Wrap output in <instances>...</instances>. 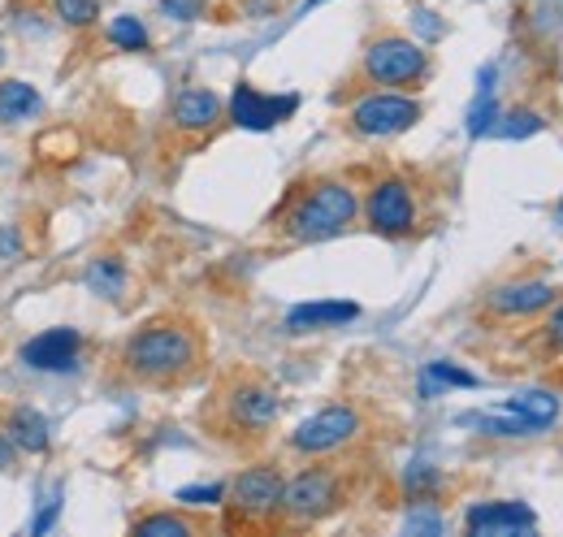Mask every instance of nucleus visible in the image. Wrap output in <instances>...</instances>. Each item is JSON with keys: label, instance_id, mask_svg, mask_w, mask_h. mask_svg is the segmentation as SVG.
I'll use <instances>...</instances> for the list:
<instances>
[{"label": "nucleus", "instance_id": "obj_34", "mask_svg": "<svg viewBox=\"0 0 563 537\" xmlns=\"http://www.w3.org/2000/svg\"><path fill=\"white\" fill-rule=\"evenodd\" d=\"M13 460H18V447H13V442H9V434L0 429V472L13 469Z\"/></svg>", "mask_w": 563, "mask_h": 537}, {"label": "nucleus", "instance_id": "obj_22", "mask_svg": "<svg viewBox=\"0 0 563 537\" xmlns=\"http://www.w3.org/2000/svg\"><path fill=\"white\" fill-rule=\"evenodd\" d=\"M131 529H135L140 537H191L196 534V525H191L187 516H174V512H152V516H140Z\"/></svg>", "mask_w": 563, "mask_h": 537}, {"label": "nucleus", "instance_id": "obj_27", "mask_svg": "<svg viewBox=\"0 0 563 537\" xmlns=\"http://www.w3.org/2000/svg\"><path fill=\"white\" fill-rule=\"evenodd\" d=\"M494 122H498V105L490 100V91H482V100H477L473 113H468V134L477 139V134L494 131Z\"/></svg>", "mask_w": 563, "mask_h": 537}, {"label": "nucleus", "instance_id": "obj_26", "mask_svg": "<svg viewBox=\"0 0 563 537\" xmlns=\"http://www.w3.org/2000/svg\"><path fill=\"white\" fill-rule=\"evenodd\" d=\"M404 529L408 534H442V516H438V507L429 498H412V512H408Z\"/></svg>", "mask_w": 563, "mask_h": 537}, {"label": "nucleus", "instance_id": "obj_6", "mask_svg": "<svg viewBox=\"0 0 563 537\" xmlns=\"http://www.w3.org/2000/svg\"><path fill=\"white\" fill-rule=\"evenodd\" d=\"M360 434H364V416L355 412L352 403H330V407L312 412L303 425H295L290 451H299V456H334V451L352 447Z\"/></svg>", "mask_w": 563, "mask_h": 537}, {"label": "nucleus", "instance_id": "obj_18", "mask_svg": "<svg viewBox=\"0 0 563 537\" xmlns=\"http://www.w3.org/2000/svg\"><path fill=\"white\" fill-rule=\"evenodd\" d=\"M503 412H516L533 429H547V425L560 420V395H551V391H520V395H511V399L503 403Z\"/></svg>", "mask_w": 563, "mask_h": 537}, {"label": "nucleus", "instance_id": "obj_15", "mask_svg": "<svg viewBox=\"0 0 563 537\" xmlns=\"http://www.w3.org/2000/svg\"><path fill=\"white\" fill-rule=\"evenodd\" d=\"M4 434H9V442L22 451V456H44L48 447H53V425H48V416L40 412V407H9V416H4Z\"/></svg>", "mask_w": 563, "mask_h": 537}, {"label": "nucleus", "instance_id": "obj_16", "mask_svg": "<svg viewBox=\"0 0 563 537\" xmlns=\"http://www.w3.org/2000/svg\"><path fill=\"white\" fill-rule=\"evenodd\" d=\"M360 317V308L347 299H312V304H295L286 313V330L290 335H308V330H334Z\"/></svg>", "mask_w": 563, "mask_h": 537}, {"label": "nucleus", "instance_id": "obj_3", "mask_svg": "<svg viewBox=\"0 0 563 537\" xmlns=\"http://www.w3.org/2000/svg\"><path fill=\"white\" fill-rule=\"evenodd\" d=\"M343 503V481L334 469H303L282 485V520L286 525H317Z\"/></svg>", "mask_w": 563, "mask_h": 537}, {"label": "nucleus", "instance_id": "obj_37", "mask_svg": "<svg viewBox=\"0 0 563 537\" xmlns=\"http://www.w3.org/2000/svg\"><path fill=\"white\" fill-rule=\"evenodd\" d=\"M0 62H4V48H0Z\"/></svg>", "mask_w": 563, "mask_h": 537}, {"label": "nucleus", "instance_id": "obj_30", "mask_svg": "<svg viewBox=\"0 0 563 537\" xmlns=\"http://www.w3.org/2000/svg\"><path fill=\"white\" fill-rule=\"evenodd\" d=\"M161 9H165L169 18H178V22H196V18H205L209 0H161Z\"/></svg>", "mask_w": 563, "mask_h": 537}, {"label": "nucleus", "instance_id": "obj_29", "mask_svg": "<svg viewBox=\"0 0 563 537\" xmlns=\"http://www.w3.org/2000/svg\"><path fill=\"white\" fill-rule=\"evenodd\" d=\"M221 498H225L221 485H183L178 490V503H187V507H217Z\"/></svg>", "mask_w": 563, "mask_h": 537}, {"label": "nucleus", "instance_id": "obj_33", "mask_svg": "<svg viewBox=\"0 0 563 537\" xmlns=\"http://www.w3.org/2000/svg\"><path fill=\"white\" fill-rule=\"evenodd\" d=\"M547 347L551 351H560L563 347V299L551 304V321H547Z\"/></svg>", "mask_w": 563, "mask_h": 537}, {"label": "nucleus", "instance_id": "obj_7", "mask_svg": "<svg viewBox=\"0 0 563 537\" xmlns=\"http://www.w3.org/2000/svg\"><path fill=\"white\" fill-rule=\"evenodd\" d=\"M282 485L286 476L278 464H256L239 472L230 485V512L239 516V525H278Z\"/></svg>", "mask_w": 563, "mask_h": 537}, {"label": "nucleus", "instance_id": "obj_9", "mask_svg": "<svg viewBox=\"0 0 563 537\" xmlns=\"http://www.w3.org/2000/svg\"><path fill=\"white\" fill-rule=\"evenodd\" d=\"M364 221L373 234H386V239H404L417 230V196L404 178H382L373 183L368 200H364Z\"/></svg>", "mask_w": 563, "mask_h": 537}, {"label": "nucleus", "instance_id": "obj_2", "mask_svg": "<svg viewBox=\"0 0 563 537\" xmlns=\"http://www.w3.org/2000/svg\"><path fill=\"white\" fill-rule=\"evenodd\" d=\"M355 217H360L355 187H347L343 178H321V183H312L295 196L290 212L282 217V230L295 243H321V239L343 234Z\"/></svg>", "mask_w": 563, "mask_h": 537}, {"label": "nucleus", "instance_id": "obj_5", "mask_svg": "<svg viewBox=\"0 0 563 537\" xmlns=\"http://www.w3.org/2000/svg\"><path fill=\"white\" fill-rule=\"evenodd\" d=\"M278 412V391L261 377H234L221 391V420H225V429H234L243 438H261L265 429H274Z\"/></svg>", "mask_w": 563, "mask_h": 537}, {"label": "nucleus", "instance_id": "obj_21", "mask_svg": "<svg viewBox=\"0 0 563 537\" xmlns=\"http://www.w3.org/2000/svg\"><path fill=\"white\" fill-rule=\"evenodd\" d=\"M464 425H477L486 438H529L533 434V425L520 420L516 412H503V416H494V412H486V416H464Z\"/></svg>", "mask_w": 563, "mask_h": 537}, {"label": "nucleus", "instance_id": "obj_12", "mask_svg": "<svg viewBox=\"0 0 563 537\" xmlns=\"http://www.w3.org/2000/svg\"><path fill=\"white\" fill-rule=\"evenodd\" d=\"M464 529L482 537H503V534H533L538 516L529 503H511V498H490V503H473L464 512Z\"/></svg>", "mask_w": 563, "mask_h": 537}, {"label": "nucleus", "instance_id": "obj_10", "mask_svg": "<svg viewBox=\"0 0 563 537\" xmlns=\"http://www.w3.org/2000/svg\"><path fill=\"white\" fill-rule=\"evenodd\" d=\"M299 109V96H265L252 83H239L230 96V122L243 131H274Z\"/></svg>", "mask_w": 563, "mask_h": 537}, {"label": "nucleus", "instance_id": "obj_20", "mask_svg": "<svg viewBox=\"0 0 563 537\" xmlns=\"http://www.w3.org/2000/svg\"><path fill=\"white\" fill-rule=\"evenodd\" d=\"M109 44L122 48V53H147L152 35H147V26H143L135 13H118V18L109 22Z\"/></svg>", "mask_w": 563, "mask_h": 537}, {"label": "nucleus", "instance_id": "obj_19", "mask_svg": "<svg viewBox=\"0 0 563 537\" xmlns=\"http://www.w3.org/2000/svg\"><path fill=\"white\" fill-rule=\"evenodd\" d=\"M82 282L100 299H122V291H126V265L118 256H96V261H87V268H82Z\"/></svg>", "mask_w": 563, "mask_h": 537}, {"label": "nucleus", "instance_id": "obj_36", "mask_svg": "<svg viewBox=\"0 0 563 537\" xmlns=\"http://www.w3.org/2000/svg\"><path fill=\"white\" fill-rule=\"evenodd\" d=\"M555 221H560V226H563V200L555 204Z\"/></svg>", "mask_w": 563, "mask_h": 537}, {"label": "nucleus", "instance_id": "obj_23", "mask_svg": "<svg viewBox=\"0 0 563 537\" xmlns=\"http://www.w3.org/2000/svg\"><path fill=\"white\" fill-rule=\"evenodd\" d=\"M53 9L70 31H87L100 22V0H53Z\"/></svg>", "mask_w": 563, "mask_h": 537}, {"label": "nucleus", "instance_id": "obj_31", "mask_svg": "<svg viewBox=\"0 0 563 537\" xmlns=\"http://www.w3.org/2000/svg\"><path fill=\"white\" fill-rule=\"evenodd\" d=\"M57 516H62V490H53V494L44 498V507H40V516H35V525H31V534H48V529L57 525Z\"/></svg>", "mask_w": 563, "mask_h": 537}, {"label": "nucleus", "instance_id": "obj_4", "mask_svg": "<svg viewBox=\"0 0 563 537\" xmlns=\"http://www.w3.org/2000/svg\"><path fill=\"white\" fill-rule=\"evenodd\" d=\"M360 74L377 87H412L429 74V53L408 35H377L364 48Z\"/></svg>", "mask_w": 563, "mask_h": 537}, {"label": "nucleus", "instance_id": "obj_32", "mask_svg": "<svg viewBox=\"0 0 563 537\" xmlns=\"http://www.w3.org/2000/svg\"><path fill=\"white\" fill-rule=\"evenodd\" d=\"M18 256H22V234L13 226H0V265H9Z\"/></svg>", "mask_w": 563, "mask_h": 537}, {"label": "nucleus", "instance_id": "obj_35", "mask_svg": "<svg viewBox=\"0 0 563 537\" xmlns=\"http://www.w3.org/2000/svg\"><path fill=\"white\" fill-rule=\"evenodd\" d=\"M317 4H325V0H303V13H308V9H317Z\"/></svg>", "mask_w": 563, "mask_h": 537}, {"label": "nucleus", "instance_id": "obj_8", "mask_svg": "<svg viewBox=\"0 0 563 537\" xmlns=\"http://www.w3.org/2000/svg\"><path fill=\"white\" fill-rule=\"evenodd\" d=\"M347 122L364 139H390V134L412 131L421 122V100L399 96V91H373V96H360L355 100Z\"/></svg>", "mask_w": 563, "mask_h": 537}, {"label": "nucleus", "instance_id": "obj_28", "mask_svg": "<svg viewBox=\"0 0 563 537\" xmlns=\"http://www.w3.org/2000/svg\"><path fill=\"white\" fill-rule=\"evenodd\" d=\"M433 485H438V469H429V464H412L408 476H404V490H408L412 498H429Z\"/></svg>", "mask_w": 563, "mask_h": 537}, {"label": "nucleus", "instance_id": "obj_1", "mask_svg": "<svg viewBox=\"0 0 563 537\" xmlns=\"http://www.w3.org/2000/svg\"><path fill=\"white\" fill-rule=\"evenodd\" d=\"M200 360H205V342L191 321H178V317L147 321L122 347V369L147 386H174V382L191 377L200 369Z\"/></svg>", "mask_w": 563, "mask_h": 537}, {"label": "nucleus", "instance_id": "obj_24", "mask_svg": "<svg viewBox=\"0 0 563 537\" xmlns=\"http://www.w3.org/2000/svg\"><path fill=\"white\" fill-rule=\"evenodd\" d=\"M542 127H547L542 113H533V109H511V113H498V127H494V131L503 134V139H529V134H538Z\"/></svg>", "mask_w": 563, "mask_h": 537}, {"label": "nucleus", "instance_id": "obj_14", "mask_svg": "<svg viewBox=\"0 0 563 537\" xmlns=\"http://www.w3.org/2000/svg\"><path fill=\"white\" fill-rule=\"evenodd\" d=\"M221 118H225V105H221V96L209 91V87H183V91L174 96V105H169L174 131L205 134V131H212Z\"/></svg>", "mask_w": 563, "mask_h": 537}, {"label": "nucleus", "instance_id": "obj_17", "mask_svg": "<svg viewBox=\"0 0 563 537\" xmlns=\"http://www.w3.org/2000/svg\"><path fill=\"white\" fill-rule=\"evenodd\" d=\"M44 109V96L26 83V78H4L0 83V127H13V122H26Z\"/></svg>", "mask_w": 563, "mask_h": 537}, {"label": "nucleus", "instance_id": "obj_25", "mask_svg": "<svg viewBox=\"0 0 563 537\" xmlns=\"http://www.w3.org/2000/svg\"><path fill=\"white\" fill-rule=\"evenodd\" d=\"M424 382H433V386H460V391H473V386H477V377H473L468 369L451 364V360H433V364L424 369Z\"/></svg>", "mask_w": 563, "mask_h": 537}, {"label": "nucleus", "instance_id": "obj_13", "mask_svg": "<svg viewBox=\"0 0 563 537\" xmlns=\"http://www.w3.org/2000/svg\"><path fill=\"white\" fill-rule=\"evenodd\" d=\"M555 286L551 282H542V277H525V282H503V286H494L490 295H486V308H490L494 317H507V321H516V317H538V313H547L551 304H555Z\"/></svg>", "mask_w": 563, "mask_h": 537}, {"label": "nucleus", "instance_id": "obj_11", "mask_svg": "<svg viewBox=\"0 0 563 537\" xmlns=\"http://www.w3.org/2000/svg\"><path fill=\"white\" fill-rule=\"evenodd\" d=\"M78 355H82V335L70 330V326L44 330V335H35L18 351V360L26 369H35V373H74L78 369Z\"/></svg>", "mask_w": 563, "mask_h": 537}]
</instances>
